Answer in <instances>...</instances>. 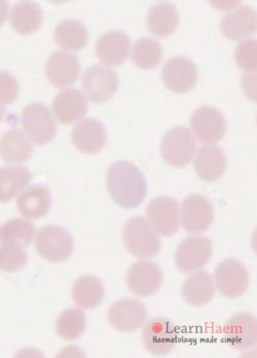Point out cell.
I'll return each mask as SVG.
<instances>
[{"mask_svg":"<svg viewBox=\"0 0 257 358\" xmlns=\"http://www.w3.org/2000/svg\"><path fill=\"white\" fill-rule=\"evenodd\" d=\"M8 3L0 0V26L3 25L6 22L8 15Z\"/></svg>","mask_w":257,"mask_h":358,"instance_id":"cell-37","label":"cell"},{"mask_svg":"<svg viewBox=\"0 0 257 358\" xmlns=\"http://www.w3.org/2000/svg\"><path fill=\"white\" fill-rule=\"evenodd\" d=\"M163 281L161 268L150 261L133 264L126 274V283L130 290L141 297L150 296L160 290Z\"/></svg>","mask_w":257,"mask_h":358,"instance_id":"cell-12","label":"cell"},{"mask_svg":"<svg viewBox=\"0 0 257 358\" xmlns=\"http://www.w3.org/2000/svg\"><path fill=\"white\" fill-rule=\"evenodd\" d=\"M27 260L28 255L24 248L7 244L0 246V270L18 272L25 266Z\"/></svg>","mask_w":257,"mask_h":358,"instance_id":"cell-34","label":"cell"},{"mask_svg":"<svg viewBox=\"0 0 257 358\" xmlns=\"http://www.w3.org/2000/svg\"><path fill=\"white\" fill-rule=\"evenodd\" d=\"M4 115H5V109L1 105H0V122H2Z\"/></svg>","mask_w":257,"mask_h":358,"instance_id":"cell-38","label":"cell"},{"mask_svg":"<svg viewBox=\"0 0 257 358\" xmlns=\"http://www.w3.org/2000/svg\"><path fill=\"white\" fill-rule=\"evenodd\" d=\"M22 123L29 141L38 145L51 142L56 135L55 117L50 109L43 103L27 106L22 114Z\"/></svg>","mask_w":257,"mask_h":358,"instance_id":"cell-4","label":"cell"},{"mask_svg":"<svg viewBox=\"0 0 257 358\" xmlns=\"http://www.w3.org/2000/svg\"><path fill=\"white\" fill-rule=\"evenodd\" d=\"M162 79L172 92L182 94L190 92L197 80V69L193 62L185 57H174L162 68Z\"/></svg>","mask_w":257,"mask_h":358,"instance_id":"cell-14","label":"cell"},{"mask_svg":"<svg viewBox=\"0 0 257 358\" xmlns=\"http://www.w3.org/2000/svg\"><path fill=\"white\" fill-rule=\"evenodd\" d=\"M227 158L223 149L216 145H204L197 151L194 167L197 176L206 182L218 180L225 172Z\"/></svg>","mask_w":257,"mask_h":358,"instance_id":"cell-21","label":"cell"},{"mask_svg":"<svg viewBox=\"0 0 257 358\" xmlns=\"http://www.w3.org/2000/svg\"><path fill=\"white\" fill-rule=\"evenodd\" d=\"M106 186L113 201L125 208L139 206L147 194L144 175L139 168L127 162H117L111 166Z\"/></svg>","mask_w":257,"mask_h":358,"instance_id":"cell-1","label":"cell"},{"mask_svg":"<svg viewBox=\"0 0 257 358\" xmlns=\"http://www.w3.org/2000/svg\"><path fill=\"white\" fill-rule=\"evenodd\" d=\"M214 282L219 293L229 298L242 296L250 284V275L245 266L232 258L221 262L214 271Z\"/></svg>","mask_w":257,"mask_h":358,"instance_id":"cell-7","label":"cell"},{"mask_svg":"<svg viewBox=\"0 0 257 358\" xmlns=\"http://www.w3.org/2000/svg\"><path fill=\"white\" fill-rule=\"evenodd\" d=\"M132 58L134 64L143 69H151L162 62L163 49L152 38H142L134 44Z\"/></svg>","mask_w":257,"mask_h":358,"instance_id":"cell-31","label":"cell"},{"mask_svg":"<svg viewBox=\"0 0 257 358\" xmlns=\"http://www.w3.org/2000/svg\"><path fill=\"white\" fill-rule=\"evenodd\" d=\"M255 10L244 6L223 17L221 27L225 37L230 41H239L253 35L256 31Z\"/></svg>","mask_w":257,"mask_h":358,"instance_id":"cell-22","label":"cell"},{"mask_svg":"<svg viewBox=\"0 0 257 358\" xmlns=\"http://www.w3.org/2000/svg\"><path fill=\"white\" fill-rule=\"evenodd\" d=\"M183 228L187 232L200 234L206 232L214 220V210L211 202L201 194L188 196L181 206Z\"/></svg>","mask_w":257,"mask_h":358,"instance_id":"cell-11","label":"cell"},{"mask_svg":"<svg viewBox=\"0 0 257 358\" xmlns=\"http://www.w3.org/2000/svg\"><path fill=\"white\" fill-rule=\"evenodd\" d=\"M130 50V38L123 31H109L99 38L96 55L99 61L111 66L123 64Z\"/></svg>","mask_w":257,"mask_h":358,"instance_id":"cell-19","label":"cell"},{"mask_svg":"<svg viewBox=\"0 0 257 358\" xmlns=\"http://www.w3.org/2000/svg\"><path fill=\"white\" fill-rule=\"evenodd\" d=\"M123 240L127 250L137 257H153L161 250V238L144 217L136 216L127 222Z\"/></svg>","mask_w":257,"mask_h":358,"instance_id":"cell-2","label":"cell"},{"mask_svg":"<svg viewBox=\"0 0 257 358\" xmlns=\"http://www.w3.org/2000/svg\"><path fill=\"white\" fill-rule=\"evenodd\" d=\"M179 15L174 5L160 3L153 6L148 14L147 25L151 32L158 36L165 38L175 32Z\"/></svg>","mask_w":257,"mask_h":358,"instance_id":"cell-27","label":"cell"},{"mask_svg":"<svg viewBox=\"0 0 257 358\" xmlns=\"http://www.w3.org/2000/svg\"><path fill=\"white\" fill-rule=\"evenodd\" d=\"M141 338L148 352L155 356H164L174 349L176 327L169 318L157 317L146 324Z\"/></svg>","mask_w":257,"mask_h":358,"instance_id":"cell-9","label":"cell"},{"mask_svg":"<svg viewBox=\"0 0 257 358\" xmlns=\"http://www.w3.org/2000/svg\"><path fill=\"white\" fill-rule=\"evenodd\" d=\"M34 226L24 220H10L0 228V242L7 245L27 247L32 243Z\"/></svg>","mask_w":257,"mask_h":358,"instance_id":"cell-33","label":"cell"},{"mask_svg":"<svg viewBox=\"0 0 257 358\" xmlns=\"http://www.w3.org/2000/svg\"><path fill=\"white\" fill-rule=\"evenodd\" d=\"M35 248L38 254L45 260L61 263L71 256L74 243L71 235L65 229L49 225L37 232Z\"/></svg>","mask_w":257,"mask_h":358,"instance_id":"cell-3","label":"cell"},{"mask_svg":"<svg viewBox=\"0 0 257 358\" xmlns=\"http://www.w3.org/2000/svg\"><path fill=\"white\" fill-rule=\"evenodd\" d=\"M226 343L237 350H246L253 348L257 340L256 317L249 313L234 315L224 328Z\"/></svg>","mask_w":257,"mask_h":358,"instance_id":"cell-16","label":"cell"},{"mask_svg":"<svg viewBox=\"0 0 257 358\" xmlns=\"http://www.w3.org/2000/svg\"><path fill=\"white\" fill-rule=\"evenodd\" d=\"M148 222L157 234L172 236L179 230L180 206L174 198L159 196L153 199L146 208Z\"/></svg>","mask_w":257,"mask_h":358,"instance_id":"cell-8","label":"cell"},{"mask_svg":"<svg viewBox=\"0 0 257 358\" xmlns=\"http://www.w3.org/2000/svg\"><path fill=\"white\" fill-rule=\"evenodd\" d=\"M105 289L99 278L85 275L75 282L72 296L75 303L84 310H93L100 305L104 297Z\"/></svg>","mask_w":257,"mask_h":358,"instance_id":"cell-26","label":"cell"},{"mask_svg":"<svg viewBox=\"0 0 257 358\" xmlns=\"http://www.w3.org/2000/svg\"><path fill=\"white\" fill-rule=\"evenodd\" d=\"M190 124L197 139L204 143H216L226 133V122L216 108L202 106L193 113Z\"/></svg>","mask_w":257,"mask_h":358,"instance_id":"cell-15","label":"cell"},{"mask_svg":"<svg viewBox=\"0 0 257 358\" xmlns=\"http://www.w3.org/2000/svg\"><path fill=\"white\" fill-rule=\"evenodd\" d=\"M215 283L209 273L195 272L186 278L182 287L183 299L193 306H203L213 300Z\"/></svg>","mask_w":257,"mask_h":358,"instance_id":"cell-24","label":"cell"},{"mask_svg":"<svg viewBox=\"0 0 257 358\" xmlns=\"http://www.w3.org/2000/svg\"><path fill=\"white\" fill-rule=\"evenodd\" d=\"M51 203V195L46 187L33 185L20 193L17 208L20 214L28 220H38L47 214Z\"/></svg>","mask_w":257,"mask_h":358,"instance_id":"cell-23","label":"cell"},{"mask_svg":"<svg viewBox=\"0 0 257 358\" xmlns=\"http://www.w3.org/2000/svg\"><path fill=\"white\" fill-rule=\"evenodd\" d=\"M213 244L205 236H193L185 238L178 246L175 264L181 272L190 273L200 270L211 260Z\"/></svg>","mask_w":257,"mask_h":358,"instance_id":"cell-5","label":"cell"},{"mask_svg":"<svg viewBox=\"0 0 257 358\" xmlns=\"http://www.w3.org/2000/svg\"><path fill=\"white\" fill-rule=\"evenodd\" d=\"M106 141V132L103 124L95 118H86L77 124L72 132L74 146L85 154L100 152Z\"/></svg>","mask_w":257,"mask_h":358,"instance_id":"cell-18","label":"cell"},{"mask_svg":"<svg viewBox=\"0 0 257 358\" xmlns=\"http://www.w3.org/2000/svg\"><path fill=\"white\" fill-rule=\"evenodd\" d=\"M54 36L57 45L69 52L81 51L88 41L85 27L76 20H66L59 24Z\"/></svg>","mask_w":257,"mask_h":358,"instance_id":"cell-30","label":"cell"},{"mask_svg":"<svg viewBox=\"0 0 257 358\" xmlns=\"http://www.w3.org/2000/svg\"><path fill=\"white\" fill-rule=\"evenodd\" d=\"M82 84L85 94L92 102L103 103L116 92L118 79L111 68L95 65L85 72L82 77Z\"/></svg>","mask_w":257,"mask_h":358,"instance_id":"cell-10","label":"cell"},{"mask_svg":"<svg viewBox=\"0 0 257 358\" xmlns=\"http://www.w3.org/2000/svg\"><path fill=\"white\" fill-rule=\"evenodd\" d=\"M53 113L59 122L72 124L85 115L88 102L77 89H68L59 93L53 103Z\"/></svg>","mask_w":257,"mask_h":358,"instance_id":"cell-20","label":"cell"},{"mask_svg":"<svg viewBox=\"0 0 257 358\" xmlns=\"http://www.w3.org/2000/svg\"><path fill=\"white\" fill-rule=\"evenodd\" d=\"M86 316L76 308L63 311L57 317L56 331L59 336L67 341H74L80 338L85 331Z\"/></svg>","mask_w":257,"mask_h":358,"instance_id":"cell-32","label":"cell"},{"mask_svg":"<svg viewBox=\"0 0 257 358\" xmlns=\"http://www.w3.org/2000/svg\"><path fill=\"white\" fill-rule=\"evenodd\" d=\"M10 20L18 34H32L42 24L43 11L41 7L33 2H20L13 7Z\"/></svg>","mask_w":257,"mask_h":358,"instance_id":"cell-29","label":"cell"},{"mask_svg":"<svg viewBox=\"0 0 257 358\" xmlns=\"http://www.w3.org/2000/svg\"><path fill=\"white\" fill-rule=\"evenodd\" d=\"M195 150V142L189 129L175 127L167 132L161 144L162 155L167 164L182 168L189 164Z\"/></svg>","mask_w":257,"mask_h":358,"instance_id":"cell-6","label":"cell"},{"mask_svg":"<svg viewBox=\"0 0 257 358\" xmlns=\"http://www.w3.org/2000/svg\"><path fill=\"white\" fill-rule=\"evenodd\" d=\"M237 65L246 72L256 71V41L246 39L237 45L235 52Z\"/></svg>","mask_w":257,"mask_h":358,"instance_id":"cell-35","label":"cell"},{"mask_svg":"<svg viewBox=\"0 0 257 358\" xmlns=\"http://www.w3.org/2000/svg\"><path fill=\"white\" fill-rule=\"evenodd\" d=\"M33 155V146L27 136L19 129L7 131L0 138V156L8 163H24Z\"/></svg>","mask_w":257,"mask_h":358,"instance_id":"cell-25","label":"cell"},{"mask_svg":"<svg viewBox=\"0 0 257 358\" xmlns=\"http://www.w3.org/2000/svg\"><path fill=\"white\" fill-rule=\"evenodd\" d=\"M19 93V85L16 79L4 71H0V103H13Z\"/></svg>","mask_w":257,"mask_h":358,"instance_id":"cell-36","label":"cell"},{"mask_svg":"<svg viewBox=\"0 0 257 358\" xmlns=\"http://www.w3.org/2000/svg\"><path fill=\"white\" fill-rule=\"evenodd\" d=\"M32 174L21 166L0 167V203L12 201L31 181Z\"/></svg>","mask_w":257,"mask_h":358,"instance_id":"cell-28","label":"cell"},{"mask_svg":"<svg viewBox=\"0 0 257 358\" xmlns=\"http://www.w3.org/2000/svg\"><path fill=\"white\" fill-rule=\"evenodd\" d=\"M147 320L145 305L134 298L117 301L109 310L108 320L116 330L134 332L141 328Z\"/></svg>","mask_w":257,"mask_h":358,"instance_id":"cell-13","label":"cell"},{"mask_svg":"<svg viewBox=\"0 0 257 358\" xmlns=\"http://www.w3.org/2000/svg\"><path fill=\"white\" fill-rule=\"evenodd\" d=\"M46 73L54 87H67L76 81L81 73V64L76 55L57 51L48 58Z\"/></svg>","mask_w":257,"mask_h":358,"instance_id":"cell-17","label":"cell"}]
</instances>
